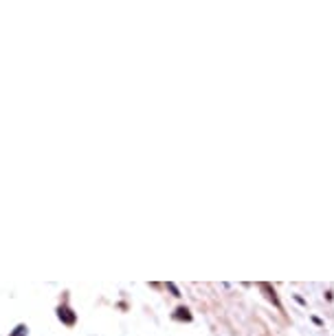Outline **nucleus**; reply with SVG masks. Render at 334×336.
Instances as JSON below:
<instances>
[{
	"instance_id": "obj_1",
	"label": "nucleus",
	"mask_w": 334,
	"mask_h": 336,
	"mask_svg": "<svg viewBox=\"0 0 334 336\" xmlns=\"http://www.w3.org/2000/svg\"><path fill=\"white\" fill-rule=\"evenodd\" d=\"M59 319H64L68 325H73V323H75V314L70 312L68 308H59Z\"/></svg>"
},
{
	"instance_id": "obj_2",
	"label": "nucleus",
	"mask_w": 334,
	"mask_h": 336,
	"mask_svg": "<svg viewBox=\"0 0 334 336\" xmlns=\"http://www.w3.org/2000/svg\"><path fill=\"white\" fill-rule=\"evenodd\" d=\"M24 332H27V330H24V328H22V325H20V328H18V332H16V334H13V336H22Z\"/></svg>"
}]
</instances>
